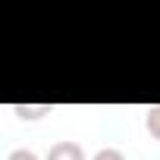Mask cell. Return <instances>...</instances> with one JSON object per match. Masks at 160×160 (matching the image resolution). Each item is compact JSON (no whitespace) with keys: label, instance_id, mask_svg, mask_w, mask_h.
I'll return each instance as SVG.
<instances>
[{"label":"cell","instance_id":"cell-1","mask_svg":"<svg viewBox=\"0 0 160 160\" xmlns=\"http://www.w3.org/2000/svg\"><path fill=\"white\" fill-rule=\"evenodd\" d=\"M44 160H88V157H85V148L78 141H57L44 154Z\"/></svg>","mask_w":160,"mask_h":160},{"label":"cell","instance_id":"cell-2","mask_svg":"<svg viewBox=\"0 0 160 160\" xmlns=\"http://www.w3.org/2000/svg\"><path fill=\"white\" fill-rule=\"evenodd\" d=\"M50 104H13V113L19 116V119H41V116H50Z\"/></svg>","mask_w":160,"mask_h":160},{"label":"cell","instance_id":"cell-3","mask_svg":"<svg viewBox=\"0 0 160 160\" xmlns=\"http://www.w3.org/2000/svg\"><path fill=\"white\" fill-rule=\"evenodd\" d=\"M144 126H148L151 138H157V141H160V104L148 107V113H144Z\"/></svg>","mask_w":160,"mask_h":160},{"label":"cell","instance_id":"cell-4","mask_svg":"<svg viewBox=\"0 0 160 160\" xmlns=\"http://www.w3.org/2000/svg\"><path fill=\"white\" fill-rule=\"evenodd\" d=\"M91 160H126V154H122L119 148H101Z\"/></svg>","mask_w":160,"mask_h":160},{"label":"cell","instance_id":"cell-5","mask_svg":"<svg viewBox=\"0 0 160 160\" xmlns=\"http://www.w3.org/2000/svg\"><path fill=\"white\" fill-rule=\"evenodd\" d=\"M7 160H41L35 151H28V148H16V151H10V157Z\"/></svg>","mask_w":160,"mask_h":160}]
</instances>
